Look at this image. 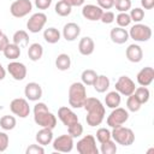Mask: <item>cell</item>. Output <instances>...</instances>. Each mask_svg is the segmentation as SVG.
<instances>
[{"instance_id": "4fadbf2b", "label": "cell", "mask_w": 154, "mask_h": 154, "mask_svg": "<svg viewBox=\"0 0 154 154\" xmlns=\"http://www.w3.org/2000/svg\"><path fill=\"white\" fill-rule=\"evenodd\" d=\"M7 72L11 75V77L13 79H16V81H23L26 77L28 70H26V66L23 63L12 60L7 65Z\"/></svg>"}, {"instance_id": "2e32d148", "label": "cell", "mask_w": 154, "mask_h": 154, "mask_svg": "<svg viewBox=\"0 0 154 154\" xmlns=\"http://www.w3.org/2000/svg\"><path fill=\"white\" fill-rule=\"evenodd\" d=\"M24 95L29 101H38L42 97V87L36 82H29L24 88Z\"/></svg>"}, {"instance_id": "f1b7e54d", "label": "cell", "mask_w": 154, "mask_h": 154, "mask_svg": "<svg viewBox=\"0 0 154 154\" xmlns=\"http://www.w3.org/2000/svg\"><path fill=\"white\" fill-rule=\"evenodd\" d=\"M93 87H94V89L97 93H105L109 88V79H108V77L105 76V75H99L96 81L94 82Z\"/></svg>"}, {"instance_id": "f6af8a7d", "label": "cell", "mask_w": 154, "mask_h": 154, "mask_svg": "<svg viewBox=\"0 0 154 154\" xmlns=\"http://www.w3.org/2000/svg\"><path fill=\"white\" fill-rule=\"evenodd\" d=\"M34 4L38 10H47L51 6L52 1L51 0H34Z\"/></svg>"}, {"instance_id": "7402d4cb", "label": "cell", "mask_w": 154, "mask_h": 154, "mask_svg": "<svg viewBox=\"0 0 154 154\" xmlns=\"http://www.w3.org/2000/svg\"><path fill=\"white\" fill-rule=\"evenodd\" d=\"M35 138H36V142L41 146L51 144L53 141V131L52 129H48V128H41V130L36 132Z\"/></svg>"}, {"instance_id": "d6a6232c", "label": "cell", "mask_w": 154, "mask_h": 154, "mask_svg": "<svg viewBox=\"0 0 154 154\" xmlns=\"http://www.w3.org/2000/svg\"><path fill=\"white\" fill-rule=\"evenodd\" d=\"M54 11H55V13H57L58 16H60V17H66V16H69V14L71 13L72 7H71L70 5H67L65 1L60 0V1H58V2L55 4Z\"/></svg>"}, {"instance_id": "ffe728a7", "label": "cell", "mask_w": 154, "mask_h": 154, "mask_svg": "<svg viewBox=\"0 0 154 154\" xmlns=\"http://www.w3.org/2000/svg\"><path fill=\"white\" fill-rule=\"evenodd\" d=\"M109 37H111L112 42H114L117 45H123L130 38L129 37V32L126 31V29L120 28V26L113 28L111 30V32H109Z\"/></svg>"}, {"instance_id": "3957f363", "label": "cell", "mask_w": 154, "mask_h": 154, "mask_svg": "<svg viewBox=\"0 0 154 154\" xmlns=\"http://www.w3.org/2000/svg\"><path fill=\"white\" fill-rule=\"evenodd\" d=\"M87 99V88L82 82H73L69 88V105L72 108H81Z\"/></svg>"}, {"instance_id": "30bf717a", "label": "cell", "mask_w": 154, "mask_h": 154, "mask_svg": "<svg viewBox=\"0 0 154 154\" xmlns=\"http://www.w3.org/2000/svg\"><path fill=\"white\" fill-rule=\"evenodd\" d=\"M10 109L11 112L19 117V118H26L30 113V106H29V102L23 99V97H16L11 101L10 103Z\"/></svg>"}, {"instance_id": "d4e9b609", "label": "cell", "mask_w": 154, "mask_h": 154, "mask_svg": "<svg viewBox=\"0 0 154 154\" xmlns=\"http://www.w3.org/2000/svg\"><path fill=\"white\" fill-rule=\"evenodd\" d=\"M120 101H122V95L117 90L109 91L105 96V105L108 108H112V109L116 108V107H118L120 105Z\"/></svg>"}, {"instance_id": "6da1fadb", "label": "cell", "mask_w": 154, "mask_h": 154, "mask_svg": "<svg viewBox=\"0 0 154 154\" xmlns=\"http://www.w3.org/2000/svg\"><path fill=\"white\" fill-rule=\"evenodd\" d=\"M83 108L87 111L85 122L89 126L94 128L102 123L105 118V106L96 97H88L84 101Z\"/></svg>"}, {"instance_id": "b9f144b4", "label": "cell", "mask_w": 154, "mask_h": 154, "mask_svg": "<svg viewBox=\"0 0 154 154\" xmlns=\"http://www.w3.org/2000/svg\"><path fill=\"white\" fill-rule=\"evenodd\" d=\"M25 153L26 154H43L45 153V148L41 144H30L26 148Z\"/></svg>"}, {"instance_id": "603a6c76", "label": "cell", "mask_w": 154, "mask_h": 154, "mask_svg": "<svg viewBox=\"0 0 154 154\" xmlns=\"http://www.w3.org/2000/svg\"><path fill=\"white\" fill-rule=\"evenodd\" d=\"M60 37H61L60 31H59L57 28H54V26L47 28V29H45V31H43V38H45V41H46L47 43L54 45V43L59 42Z\"/></svg>"}, {"instance_id": "1f68e13d", "label": "cell", "mask_w": 154, "mask_h": 154, "mask_svg": "<svg viewBox=\"0 0 154 154\" xmlns=\"http://www.w3.org/2000/svg\"><path fill=\"white\" fill-rule=\"evenodd\" d=\"M134 95H135V96L140 100V102L143 105V103H147V102H148V100H149V97H150V91H149V89H148L147 87L141 85V87L135 88Z\"/></svg>"}, {"instance_id": "44dd1931", "label": "cell", "mask_w": 154, "mask_h": 154, "mask_svg": "<svg viewBox=\"0 0 154 154\" xmlns=\"http://www.w3.org/2000/svg\"><path fill=\"white\" fill-rule=\"evenodd\" d=\"M95 49V43H94V40L89 36H84L79 40L78 42V51L82 55H90L93 54Z\"/></svg>"}, {"instance_id": "681fc988", "label": "cell", "mask_w": 154, "mask_h": 154, "mask_svg": "<svg viewBox=\"0 0 154 154\" xmlns=\"http://www.w3.org/2000/svg\"><path fill=\"white\" fill-rule=\"evenodd\" d=\"M5 77H6V70H5V67L0 63V81H2Z\"/></svg>"}, {"instance_id": "ba28073f", "label": "cell", "mask_w": 154, "mask_h": 154, "mask_svg": "<svg viewBox=\"0 0 154 154\" xmlns=\"http://www.w3.org/2000/svg\"><path fill=\"white\" fill-rule=\"evenodd\" d=\"M32 10V2L30 0H16L10 6V12L16 18H23L28 16Z\"/></svg>"}, {"instance_id": "f35d334b", "label": "cell", "mask_w": 154, "mask_h": 154, "mask_svg": "<svg viewBox=\"0 0 154 154\" xmlns=\"http://www.w3.org/2000/svg\"><path fill=\"white\" fill-rule=\"evenodd\" d=\"M111 138H112V136H111V131L108 129H106V128L97 129V131H96V140L100 143H103V142H106V141H108Z\"/></svg>"}, {"instance_id": "9c48e42d", "label": "cell", "mask_w": 154, "mask_h": 154, "mask_svg": "<svg viewBox=\"0 0 154 154\" xmlns=\"http://www.w3.org/2000/svg\"><path fill=\"white\" fill-rule=\"evenodd\" d=\"M53 149L60 153H70L73 149V137H71L69 134L60 135L57 138L52 141Z\"/></svg>"}, {"instance_id": "277c9868", "label": "cell", "mask_w": 154, "mask_h": 154, "mask_svg": "<svg viewBox=\"0 0 154 154\" xmlns=\"http://www.w3.org/2000/svg\"><path fill=\"white\" fill-rule=\"evenodd\" d=\"M111 136H112V140L117 143V144H120V146H131L135 141V134L134 131L130 129V128H126V126H117V128H113L112 131H111Z\"/></svg>"}, {"instance_id": "7dc6e473", "label": "cell", "mask_w": 154, "mask_h": 154, "mask_svg": "<svg viewBox=\"0 0 154 154\" xmlns=\"http://www.w3.org/2000/svg\"><path fill=\"white\" fill-rule=\"evenodd\" d=\"M141 5L144 10H152L154 7V0H141Z\"/></svg>"}, {"instance_id": "484cf974", "label": "cell", "mask_w": 154, "mask_h": 154, "mask_svg": "<svg viewBox=\"0 0 154 154\" xmlns=\"http://www.w3.org/2000/svg\"><path fill=\"white\" fill-rule=\"evenodd\" d=\"M12 42L20 48L26 47L29 45V34L25 30H17L12 36Z\"/></svg>"}, {"instance_id": "74e56055", "label": "cell", "mask_w": 154, "mask_h": 154, "mask_svg": "<svg viewBox=\"0 0 154 154\" xmlns=\"http://www.w3.org/2000/svg\"><path fill=\"white\" fill-rule=\"evenodd\" d=\"M129 16H130V18H131V22L140 23V22L144 18V10L141 8V7H135V8L130 10Z\"/></svg>"}, {"instance_id": "e0dca14e", "label": "cell", "mask_w": 154, "mask_h": 154, "mask_svg": "<svg viewBox=\"0 0 154 154\" xmlns=\"http://www.w3.org/2000/svg\"><path fill=\"white\" fill-rule=\"evenodd\" d=\"M63 37L66 40V41H75L79 34H81V28L78 24L73 23V22H70V23H66L63 28Z\"/></svg>"}, {"instance_id": "83f0119b", "label": "cell", "mask_w": 154, "mask_h": 154, "mask_svg": "<svg viewBox=\"0 0 154 154\" xmlns=\"http://www.w3.org/2000/svg\"><path fill=\"white\" fill-rule=\"evenodd\" d=\"M55 66H57V69L60 70V71H66V70H69L70 66H71V58H70V55L66 54V53L59 54V55L57 57V59H55Z\"/></svg>"}, {"instance_id": "52a82bcc", "label": "cell", "mask_w": 154, "mask_h": 154, "mask_svg": "<svg viewBox=\"0 0 154 154\" xmlns=\"http://www.w3.org/2000/svg\"><path fill=\"white\" fill-rule=\"evenodd\" d=\"M76 149L79 154H99L96 147V140L93 135L83 136L76 144Z\"/></svg>"}, {"instance_id": "836d02e7", "label": "cell", "mask_w": 154, "mask_h": 154, "mask_svg": "<svg viewBox=\"0 0 154 154\" xmlns=\"http://www.w3.org/2000/svg\"><path fill=\"white\" fill-rule=\"evenodd\" d=\"M101 147H100V152L101 154H114L117 153V143L111 138L103 143H100Z\"/></svg>"}, {"instance_id": "f546056e", "label": "cell", "mask_w": 154, "mask_h": 154, "mask_svg": "<svg viewBox=\"0 0 154 154\" xmlns=\"http://www.w3.org/2000/svg\"><path fill=\"white\" fill-rule=\"evenodd\" d=\"M97 76L99 75L96 73V71H94L91 69H87V70H83V72L81 75V79L84 85H93L94 82L96 81Z\"/></svg>"}, {"instance_id": "8d00e7d4", "label": "cell", "mask_w": 154, "mask_h": 154, "mask_svg": "<svg viewBox=\"0 0 154 154\" xmlns=\"http://www.w3.org/2000/svg\"><path fill=\"white\" fill-rule=\"evenodd\" d=\"M67 134H69L71 137H73V138L81 137L82 134H83V125H82L79 122L75 123L73 125H71V126L67 128Z\"/></svg>"}, {"instance_id": "5bb4252c", "label": "cell", "mask_w": 154, "mask_h": 154, "mask_svg": "<svg viewBox=\"0 0 154 154\" xmlns=\"http://www.w3.org/2000/svg\"><path fill=\"white\" fill-rule=\"evenodd\" d=\"M58 118L60 119V122H61L66 128H69V126H71V125H73L75 123L78 122L77 114H76L71 108H69V107H66V106H63V107H60V108L58 109Z\"/></svg>"}, {"instance_id": "8992f818", "label": "cell", "mask_w": 154, "mask_h": 154, "mask_svg": "<svg viewBox=\"0 0 154 154\" xmlns=\"http://www.w3.org/2000/svg\"><path fill=\"white\" fill-rule=\"evenodd\" d=\"M129 119V112L123 107H116L112 109V112L107 117V125L109 128H117L120 125H124Z\"/></svg>"}, {"instance_id": "60d3db41", "label": "cell", "mask_w": 154, "mask_h": 154, "mask_svg": "<svg viewBox=\"0 0 154 154\" xmlns=\"http://www.w3.org/2000/svg\"><path fill=\"white\" fill-rule=\"evenodd\" d=\"M114 19H116V16L112 11H103L101 14V18H100V20L103 24H111L114 22Z\"/></svg>"}, {"instance_id": "ee69618b", "label": "cell", "mask_w": 154, "mask_h": 154, "mask_svg": "<svg viewBox=\"0 0 154 154\" xmlns=\"http://www.w3.org/2000/svg\"><path fill=\"white\" fill-rule=\"evenodd\" d=\"M97 6L102 10H111L114 6V0H97Z\"/></svg>"}, {"instance_id": "9a60e30c", "label": "cell", "mask_w": 154, "mask_h": 154, "mask_svg": "<svg viewBox=\"0 0 154 154\" xmlns=\"http://www.w3.org/2000/svg\"><path fill=\"white\" fill-rule=\"evenodd\" d=\"M102 12H103V10L101 7H99L97 5H93V4H88L82 7V16L85 19L91 20V22L100 20Z\"/></svg>"}, {"instance_id": "ab89813d", "label": "cell", "mask_w": 154, "mask_h": 154, "mask_svg": "<svg viewBox=\"0 0 154 154\" xmlns=\"http://www.w3.org/2000/svg\"><path fill=\"white\" fill-rule=\"evenodd\" d=\"M119 12H128L131 10V0H114V6Z\"/></svg>"}, {"instance_id": "7bdbcfd3", "label": "cell", "mask_w": 154, "mask_h": 154, "mask_svg": "<svg viewBox=\"0 0 154 154\" xmlns=\"http://www.w3.org/2000/svg\"><path fill=\"white\" fill-rule=\"evenodd\" d=\"M8 142H10V138H8V135L6 132H2L0 131V153L5 152L8 147Z\"/></svg>"}, {"instance_id": "5b68a950", "label": "cell", "mask_w": 154, "mask_h": 154, "mask_svg": "<svg viewBox=\"0 0 154 154\" xmlns=\"http://www.w3.org/2000/svg\"><path fill=\"white\" fill-rule=\"evenodd\" d=\"M128 32H129V37L136 42H147L152 37L150 26L141 23H136L135 25H132Z\"/></svg>"}, {"instance_id": "ac0fdd59", "label": "cell", "mask_w": 154, "mask_h": 154, "mask_svg": "<svg viewBox=\"0 0 154 154\" xmlns=\"http://www.w3.org/2000/svg\"><path fill=\"white\" fill-rule=\"evenodd\" d=\"M137 83L140 85H143V87H148L152 84L153 79H154V69L150 67V66H146L143 67L142 70H140V72L137 73Z\"/></svg>"}, {"instance_id": "816d5d0a", "label": "cell", "mask_w": 154, "mask_h": 154, "mask_svg": "<svg viewBox=\"0 0 154 154\" xmlns=\"http://www.w3.org/2000/svg\"><path fill=\"white\" fill-rule=\"evenodd\" d=\"M51 1H53V0H51Z\"/></svg>"}, {"instance_id": "c3c4849f", "label": "cell", "mask_w": 154, "mask_h": 154, "mask_svg": "<svg viewBox=\"0 0 154 154\" xmlns=\"http://www.w3.org/2000/svg\"><path fill=\"white\" fill-rule=\"evenodd\" d=\"M63 1H65L71 7H78V6H82L85 0H63Z\"/></svg>"}, {"instance_id": "e575fe53", "label": "cell", "mask_w": 154, "mask_h": 154, "mask_svg": "<svg viewBox=\"0 0 154 154\" xmlns=\"http://www.w3.org/2000/svg\"><path fill=\"white\" fill-rule=\"evenodd\" d=\"M141 106H142V103L140 102V100H138L134 94H131V95L128 96V100H126V108H128L130 112H137V111H140Z\"/></svg>"}, {"instance_id": "4316f807", "label": "cell", "mask_w": 154, "mask_h": 154, "mask_svg": "<svg viewBox=\"0 0 154 154\" xmlns=\"http://www.w3.org/2000/svg\"><path fill=\"white\" fill-rule=\"evenodd\" d=\"M2 53H4L5 58H7L10 60H17L20 57V47L17 46V45H14L12 42V43H8L5 47V49L2 51Z\"/></svg>"}, {"instance_id": "bcb514c9", "label": "cell", "mask_w": 154, "mask_h": 154, "mask_svg": "<svg viewBox=\"0 0 154 154\" xmlns=\"http://www.w3.org/2000/svg\"><path fill=\"white\" fill-rule=\"evenodd\" d=\"M10 43V40H8V37L2 32V35L0 36V52H2L4 49H5V47L7 46Z\"/></svg>"}, {"instance_id": "d6986e66", "label": "cell", "mask_w": 154, "mask_h": 154, "mask_svg": "<svg viewBox=\"0 0 154 154\" xmlns=\"http://www.w3.org/2000/svg\"><path fill=\"white\" fill-rule=\"evenodd\" d=\"M125 55H126V58H128L129 61L136 64V63H140L142 60V58H143V51H142V48L138 45L132 43V45H129L128 46V48L125 51Z\"/></svg>"}, {"instance_id": "7c38bea8", "label": "cell", "mask_w": 154, "mask_h": 154, "mask_svg": "<svg viewBox=\"0 0 154 154\" xmlns=\"http://www.w3.org/2000/svg\"><path fill=\"white\" fill-rule=\"evenodd\" d=\"M116 90L124 96H129L135 91V82L129 76H120L116 82Z\"/></svg>"}, {"instance_id": "cb8c5ba5", "label": "cell", "mask_w": 154, "mask_h": 154, "mask_svg": "<svg viewBox=\"0 0 154 154\" xmlns=\"http://www.w3.org/2000/svg\"><path fill=\"white\" fill-rule=\"evenodd\" d=\"M43 55V47L41 43H31L28 48V57L31 61H38Z\"/></svg>"}, {"instance_id": "f907efd6", "label": "cell", "mask_w": 154, "mask_h": 154, "mask_svg": "<svg viewBox=\"0 0 154 154\" xmlns=\"http://www.w3.org/2000/svg\"><path fill=\"white\" fill-rule=\"evenodd\" d=\"M1 35H2V31H1V29H0V36H1Z\"/></svg>"}, {"instance_id": "d590c367", "label": "cell", "mask_w": 154, "mask_h": 154, "mask_svg": "<svg viewBox=\"0 0 154 154\" xmlns=\"http://www.w3.org/2000/svg\"><path fill=\"white\" fill-rule=\"evenodd\" d=\"M114 20L117 22L118 26H120V28H126L131 23V18H130L128 12H119Z\"/></svg>"}, {"instance_id": "8fae6325", "label": "cell", "mask_w": 154, "mask_h": 154, "mask_svg": "<svg viewBox=\"0 0 154 154\" xmlns=\"http://www.w3.org/2000/svg\"><path fill=\"white\" fill-rule=\"evenodd\" d=\"M47 23V16L43 13V12H36L34 13L26 22V29L32 32V34H36V32H40L45 25Z\"/></svg>"}, {"instance_id": "7a4b0ae2", "label": "cell", "mask_w": 154, "mask_h": 154, "mask_svg": "<svg viewBox=\"0 0 154 154\" xmlns=\"http://www.w3.org/2000/svg\"><path fill=\"white\" fill-rule=\"evenodd\" d=\"M34 122L41 128L54 129L57 125V117L48 109L45 102H37L34 106Z\"/></svg>"}, {"instance_id": "4dcf8cb0", "label": "cell", "mask_w": 154, "mask_h": 154, "mask_svg": "<svg viewBox=\"0 0 154 154\" xmlns=\"http://www.w3.org/2000/svg\"><path fill=\"white\" fill-rule=\"evenodd\" d=\"M17 125V120L13 116H10V114H6V116H2L0 118V128L4 129L5 131H10V130H13Z\"/></svg>"}]
</instances>
